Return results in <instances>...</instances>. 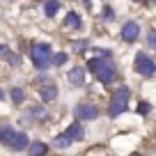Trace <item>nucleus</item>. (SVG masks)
Returning a JSON list of instances; mask_svg holds the SVG:
<instances>
[{
	"instance_id": "nucleus-10",
	"label": "nucleus",
	"mask_w": 156,
	"mask_h": 156,
	"mask_svg": "<svg viewBox=\"0 0 156 156\" xmlns=\"http://www.w3.org/2000/svg\"><path fill=\"white\" fill-rule=\"evenodd\" d=\"M28 154L30 156H46L48 154V145H46V142H30L28 145Z\"/></svg>"
},
{
	"instance_id": "nucleus-1",
	"label": "nucleus",
	"mask_w": 156,
	"mask_h": 156,
	"mask_svg": "<svg viewBox=\"0 0 156 156\" xmlns=\"http://www.w3.org/2000/svg\"><path fill=\"white\" fill-rule=\"evenodd\" d=\"M87 69L97 76L99 83H103V85H110L117 78V69H115L110 58H92L87 62Z\"/></svg>"
},
{
	"instance_id": "nucleus-18",
	"label": "nucleus",
	"mask_w": 156,
	"mask_h": 156,
	"mask_svg": "<svg viewBox=\"0 0 156 156\" xmlns=\"http://www.w3.org/2000/svg\"><path fill=\"white\" fill-rule=\"evenodd\" d=\"M64 62H67V53H55L51 58V64H58V67H62Z\"/></svg>"
},
{
	"instance_id": "nucleus-26",
	"label": "nucleus",
	"mask_w": 156,
	"mask_h": 156,
	"mask_svg": "<svg viewBox=\"0 0 156 156\" xmlns=\"http://www.w3.org/2000/svg\"><path fill=\"white\" fill-rule=\"evenodd\" d=\"M138 2H140V0H138Z\"/></svg>"
},
{
	"instance_id": "nucleus-19",
	"label": "nucleus",
	"mask_w": 156,
	"mask_h": 156,
	"mask_svg": "<svg viewBox=\"0 0 156 156\" xmlns=\"http://www.w3.org/2000/svg\"><path fill=\"white\" fill-rule=\"evenodd\" d=\"M149 110H151V106H149L147 101L138 103V115H149Z\"/></svg>"
},
{
	"instance_id": "nucleus-12",
	"label": "nucleus",
	"mask_w": 156,
	"mask_h": 156,
	"mask_svg": "<svg viewBox=\"0 0 156 156\" xmlns=\"http://www.w3.org/2000/svg\"><path fill=\"white\" fill-rule=\"evenodd\" d=\"M0 60H5V62H9V64H19V62H21V60H19V55H16L12 48L2 46V44H0Z\"/></svg>"
},
{
	"instance_id": "nucleus-14",
	"label": "nucleus",
	"mask_w": 156,
	"mask_h": 156,
	"mask_svg": "<svg viewBox=\"0 0 156 156\" xmlns=\"http://www.w3.org/2000/svg\"><path fill=\"white\" fill-rule=\"evenodd\" d=\"M30 117H32V119H39V122H44L46 117H48V112H46L41 106H32V108H30Z\"/></svg>"
},
{
	"instance_id": "nucleus-24",
	"label": "nucleus",
	"mask_w": 156,
	"mask_h": 156,
	"mask_svg": "<svg viewBox=\"0 0 156 156\" xmlns=\"http://www.w3.org/2000/svg\"><path fill=\"white\" fill-rule=\"evenodd\" d=\"M145 2H154V0H145Z\"/></svg>"
},
{
	"instance_id": "nucleus-11",
	"label": "nucleus",
	"mask_w": 156,
	"mask_h": 156,
	"mask_svg": "<svg viewBox=\"0 0 156 156\" xmlns=\"http://www.w3.org/2000/svg\"><path fill=\"white\" fill-rule=\"evenodd\" d=\"M39 97L44 99V101H55L58 87H55V85H41V87H39Z\"/></svg>"
},
{
	"instance_id": "nucleus-7",
	"label": "nucleus",
	"mask_w": 156,
	"mask_h": 156,
	"mask_svg": "<svg viewBox=\"0 0 156 156\" xmlns=\"http://www.w3.org/2000/svg\"><path fill=\"white\" fill-rule=\"evenodd\" d=\"M119 37H122L124 41H136V39L140 37V25H138L136 21H126V23L122 25V32H119Z\"/></svg>"
},
{
	"instance_id": "nucleus-2",
	"label": "nucleus",
	"mask_w": 156,
	"mask_h": 156,
	"mask_svg": "<svg viewBox=\"0 0 156 156\" xmlns=\"http://www.w3.org/2000/svg\"><path fill=\"white\" fill-rule=\"evenodd\" d=\"M0 142L5 147H9V149H14V151H23V149H28V145H30L28 136H25L23 131L12 129V126H0Z\"/></svg>"
},
{
	"instance_id": "nucleus-3",
	"label": "nucleus",
	"mask_w": 156,
	"mask_h": 156,
	"mask_svg": "<svg viewBox=\"0 0 156 156\" xmlns=\"http://www.w3.org/2000/svg\"><path fill=\"white\" fill-rule=\"evenodd\" d=\"M51 58H53V51H51V44H32V48H30V60H32V64L37 69H48L51 64Z\"/></svg>"
},
{
	"instance_id": "nucleus-20",
	"label": "nucleus",
	"mask_w": 156,
	"mask_h": 156,
	"mask_svg": "<svg viewBox=\"0 0 156 156\" xmlns=\"http://www.w3.org/2000/svg\"><path fill=\"white\" fill-rule=\"evenodd\" d=\"M101 16H103L106 21H112V9H110V7H106V9L101 12Z\"/></svg>"
},
{
	"instance_id": "nucleus-23",
	"label": "nucleus",
	"mask_w": 156,
	"mask_h": 156,
	"mask_svg": "<svg viewBox=\"0 0 156 156\" xmlns=\"http://www.w3.org/2000/svg\"><path fill=\"white\" fill-rule=\"evenodd\" d=\"M0 99H5V92H2V90H0Z\"/></svg>"
},
{
	"instance_id": "nucleus-13",
	"label": "nucleus",
	"mask_w": 156,
	"mask_h": 156,
	"mask_svg": "<svg viewBox=\"0 0 156 156\" xmlns=\"http://www.w3.org/2000/svg\"><path fill=\"white\" fill-rule=\"evenodd\" d=\"M64 25H67V28H71V30H78V28H80V19H78L76 12H69V14H67Z\"/></svg>"
},
{
	"instance_id": "nucleus-17",
	"label": "nucleus",
	"mask_w": 156,
	"mask_h": 156,
	"mask_svg": "<svg viewBox=\"0 0 156 156\" xmlns=\"http://www.w3.org/2000/svg\"><path fill=\"white\" fill-rule=\"evenodd\" d=\"M12 101H14V103H23L25 101V94H23V90H21V87L12 90Z\"/></svg>"
},
{
	"instance_id": "nucleus-21",
	"label": "nucleus",
	"mask_w": 156,
	"mask_h": 156,
	"mask_svg": "<svg viewBox=\"0 0 156 156\" xmlns=\"http://www.w3.org/2000/svg\"><path fill=\"white\" fill-rule=\"evenodd\" d=\"M147 41H149V46H151V48H156V30L149 34V37H147Z\"/></svg>"
},
{
	"instance_id": "nucleus-25",
	"label": "nucleus",
	"mask_w": 156,
	"mask_h": 156,
	"mask_svg": "<svg viewBox=\"0 0 156 156\" xmlns=\"http://www.w3.org/2000/svg\"><path fill=\"white\" fill-rule=\"evenodd\" d=\"M55 2H58V0H55Z\"/></svg>"
},
{
	"instance_id": "nucleus-15",
	"label": "nucleus",
	"mask_w": 156,
	"mask_h": 156,
	"mask_svg": "<svg viewBox=\"0 0 156 156\" xmlns=\"http://www.w3.org/2000/svg\"><path fill=\"white\" fill-rule=\"evenodd\" d=\"M69 145H71V140H69V138L64 136V133H60V136L53 140V147H58V149H67Z\"/></svg>"
},
{
	"instance_id": "nucleus-5",
	"label": "nucleus",
	"mask_w": 156,
	"mask_h": 156,
	"mask_svg": "<svg viewBox=\"0 0 156 156\" xmlns=\"http://www.w3.org/2000/svg\"><path fill=\"white\" fill-rule=\"evenodd\" d=\"M133 67H136V71L140 73V76H145V78L154 76V71H156L154 60H151L149 55H145V53H138V55H136V62H133Z\"/></svg>"
},
{
	"instance_id": "nucleus-16",
	"label": "nucleus",
	"mask_w": 156,
	"mask_h": 156,
	"mask_svg": "<svg viewBox=\"0 0 156 156\" xmlns=\"http://www.w3.org/2000/svg\"><path fill=\"white\" fill-rule=\"evenodd\" d=\"M44 12H46V16H55L58 14V2H55V0H48L44 5Z\"/></svg>"
},
{
	"instance_id": "nucleus-6",
	"label": "nucleus",
	"mask_w": 156,
	"mask_h": 156,
	"mask_svg": "<svg viewBox=\"0 0 156 156\" xmlns=\"http://www.w3.org/2000/svg\"><path fill=\"white\" fill-rule=\"evenodd\" d=\"M73 112H76L78 119H85V122H90V119H97V117H99V108L90 106V103H78Z\"/></svg>"
},
{
	"instance_id": "nucleus-22",
	"label": "nucleus",
	"mask_w": 156,
	"mask_h": 156,
	"mask_svg": "<svg viewBox=\"0 0 156 156\" xmlns=\"http://www.w3.org/2000/svg\"><path fill=\"white\" fill-rule=\"evenodd\" d=\"M129 156H142V154H138V151H133V154H129Z\"/></svg>"
},
{
	"instance_id": "nucleus-4",
	"label": "nucleus",
	"mask_w": 156,
	"mask_h": 156,
	"mask_svg": "<svg viewBox=\"0 0 156 156\" xmlns=\"http://www.w3.org/2000/svg\"><path fill=\"white\" fill-rule=\"evenodd\" d=\"M129 97H131V90L129 87L115 90V94H112V99H110V106H108V115L110 117L122 115V112L126 110V106H129Z\"/></svg>"
},
{
	"instance_id": "nucleus-8",
	"label": "nucleus",
	"mask_w": 156,
	"mask_h": 156,
	"mask_svg": "<svg viewBox=\"0 0 156 156\" xmlns=\"http://www.w3.org/2000/svg\"><path fill=\"white\" fill-rule=\"evenodd\" d=\"M64 136H67L71 142H76V140H83V138H85V129H83V124H80V122H73V124H69V126H67V131H64Z\"/></svg>"
},
{
	"instance_id": "nucleus-9",
	"label": "nucleus",
	"mask_w": 156,
	"mask_h": 156,
	"mask_svg": "<svg viewBox=\"0 0 156 156\" xmlns=\"http://www.w3.org/2000/svg\"><path fill=\"white\" fill-rule=\"evenodd\" d=\"M67 76H69V83L71 85H85V76H87V73H85L83 67H73Z\"/></svg>"
}]
</instances>
